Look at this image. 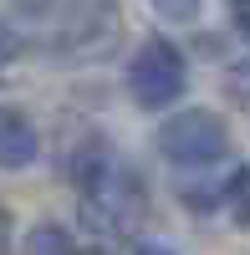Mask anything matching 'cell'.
Returning a JSON list of instances; mask_svg holds the SVG:
<instances>
[{
	"mask_svg": "<svg viewBox=\"0 0 250 255\" xmlns=\"http://www.w3.org/2000/svg\"><path fill=\"white\" fill-rule=\"evenodd\" d=\"M184 87H189V61H184V51L169 36H148L133 51V61H128V97L143 113H163V108H174L184 97Z\"/></svg>",
	"mask_w": 250,
	"mask_h": 255,
	"instance_id": "cell-1",
	"label": "cell"
},
{
	"mask_svg": "<svg viewBox=\"0 0 250 255\" xmlns=\"http://www.w3.org/2000/svg\"><path fill=\"white\" fill-rule=\"evenodd\" d=\"M153 143H158V158L174 168H210L230 153V128L210 108H189V113H174L163 123Z\"/></svg>",
	"mask_w": 250,
	"mask_h": 255,
	"instance_id": "cell-2",
	"label": "cell"
},
{
	"mask_svg": "<svg viewBox=\"0 0 250 255\" xmlns=\"http://www.w3.org/2000/svg\"><path fill=\"white\" fill-rule=\"evenodd\" d=\"M36 158H41V133L31 128V118L15 113V108H0V168L20 174Z\"/></svg>",
	"mask_w": 250,
	"mask_h": 255,
	"instance_id": "cell-3",
	"label": "cell"
},
{
	"mask_svg": "<svg viewBox=\"0 0 250 255\" xmlns=\"http://www.w3.org/2000/svg\"><path fill=\"white\" fill-rule=\"evenodd\" d=\"M26 255H77V240L61 225H36L26 235Z\"/></svg>",
	"mask_w": 250,
	"mask_h": 255,
	"instance_id": "cell-4",
	"label": "cell"
},
{
	"mask_svg": "<svg viewBox=\"0 0 250 255\" xmlns=\"http://www.w3.org/2000/svg\"><path fill=\"white\" fill-rule=\"evenodd\" d=\"M220 204L230 209L235 225H250V168H235L230 174V184L220 189Z\"/></svg>",
	"mask_w": 250,
	"mask_h": 255,
	"instance_id": "cell-5",
	"label": "cell"
},
{
	"mask_svg": "<svg viewBox=\"0 0 250 255\" xmlns=\"http://www.w3.org/2000/svg\"><path fill=\"white\" fill-rule=\"evenodd\" d=\"M148 5H153L163 20H194V15H199V0H148Z\"/></svg>",
	"mask_w": 250,
	"mask_h": 255,
	"instance_id": "cell-6",
	"label": "cell"
},
{
	"mask_svg": "<svg viewBox=\"0 0 250 255\" xmlns=\"http://www.w3.org/2000/svg\"><path fill=\"white\" fill-rule=\"evenodd\" d=\"M15 51H20V36L5 26V20H0V67H5V61H15Z\"/></svg>",
	"mask_w": 250,
	"mask_h": 255,
	"instance_id": "cell-7",
	"label": "cell"
},
{
	"mask_svg": "<svg viewBox=\"0 0 250 255\" xmlns=\"http://www.w3.org/2000/svg\"><path fill=\"white\" fill-rule=\"evenodd\" d=\"M230 10H235V31H240V36L250 41V0H235Z\"/></svg>",
	"mask_w": 250,
	"mask_h": 255,
	"instance_id": "cell-8",
	"label": "cell"
},
{
	"mask_svg": "<svg viewBox=\"0 0 250 255\" xmlns=\"http://www.w3.org/2000/svg\"><path fill=\"white\" fill-rule=\"evenodd\" d=\"M235 92L250 102V61H240V67H235Z\"/></svg>",
	"mask_w": 250,
	"mask_h": 255,
	"instance_id": "cell-9",
	"label": "cell"
},
{
	"mask_svg": "<svg viewBox=\"0 0 250 255\" xmlns=\"http://www.w3.org/2000/svg\"><path fill=\"white\" fill-rule=\"evenodd\" d=\"M10 250V215H5V204H0V255Z\"/></svg>",
	"mask_w": 250,
	"mask_h": 255,
	"instance_id": "cell-10",
	"label": "cell"
},
{
	"mask_svg": "<svg viewBox=\"0 0 250 255\" xmlns=\"http://www.w3.org/2000/svg\"><path fill=\"white\" fill-rule=\"evenodd\" d=\"M138 255H169V250H153V245H148V250H138Z\"/></svg>",
	"mask_w": 250,
	"mask_h": 255,
	"instance_id": "cell-11",
	"label": "cell"
}]
</instances>
